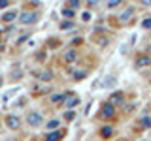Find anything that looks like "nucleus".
<instances>
[{
	"instance_id": "nucleus-22",
	"label": "nucleus",
	"mask_w": 151,
	"mask_h": 141,
	"mask_svg": "<svg viewBox=\"0 0 151 141\" xmlns=\"http://www.w3.org/2000/svg\"><path fill=\"white\" fill-rule=\"evenodd\" d=\"M63 15H64V17H72L74 11H72V9H63Z\"/></svg>"
},
{
	"instance_id": "nucleus-17",
	"label": "nucleus",
	"mask_w": 151,
	"mask_h": 141,
	"mask_svg": "<svg viewBox=\"0 0 151 141\" xmlns=\"http://www.w3.org/2000/svg\"><path fill=\"white\" fill-rule=\"evenodd\" d=\"M57 126H59V120H51L49 124H47V128H49V130H55Z\"/></svg>"
},
{
	"instance_id": "nucleus-27",
	"label": "nucleus",
	"mask_w": 151,
	"mask_h": 141,
	"mask_svg": "<svg viewBox=\"0 0 151 141\" xmlns=\"http://www.w3.org/2000/svg\"><path fill=\"white\" fill-rule=\"evenodd\" d=\"M142 4H144V6H151V0H140Z\"/></svg>"
},
{
	"instance_id": "nucleus-13",
	"label": "nucleus",
	"mask_w": 151,
	"mask_h": 141,
	"mask_svg": "<svg viewBox=\"0 0 151 141\" xmlns=\"http://www.w3.org/2000/svg\"><path fill=\"white\" fill-rule=\"evenodd\" d=\"M142 126H144V128H149V126H151V119L144 117V119H142Z\"/></svg>"
},
{
	"instance_id": "nucleus-20",
	"label": "nucleus",
	"mask_w": 151,
	"mask_h": 141,
	"mask_svg": "<svg viewBox=\"0 0 151 141\" xmlns=\"http://www.w3.org/2000/svg\"><path fill=\"white\" fill-rule=\"evenodd\" d=\"M113 83H115V79H113V77H108V79H106V83H104V87H111Z\"/></svg>"
},
{
	"instance_id": "nucleus-18",
	"label": "nucleus",
	"mask_w": 151,
	"mask_h": 141,
	"mask_svg": "<svg viewBox=\"0 0 151 141\" xmlns=\"http://www.w3.org/2000/svg\"><path fill=\"white\" fill-rule=\"evenodd\" d=\"M142 26H144V28H151V17H147V19H145V21L142 23Z\"/></svg>"
},
{
	"instance_id": "nucleus-11",
	"label": "nucleus",
	"mask_w": 151,
	"mask_h": 141,
	"mask_svg": "<svg viewBox=\"0 0 151 141\" xmlns=\"http://www.w3.org/2000/svg\"><path fill=\"white\" fill-rule=\"evenodd\" d=\"M59 139H60V134H59V132H53V134H49L45 137V141H59Z\"/></svg>"
},
{
	"instance_id": "nucleus-3",
	"label": "nucleus",
	"mask_w": 151,
	"mask_h": 141,
	"mask_svg": "<svg viewBox=\"0 0 151 141\" xmlns=\"http://www.w3.org/2000/svg\"><path fill=\"white\" fill-rule=\"evenodd\" d=\"M6 124L9 126L12 130H15V128H19V124H21V120L17 119V117H13V115H9L8 119H6Z\"/></svg>"
},
{
	"instance_id": "nucleus-4",
	"label": "nucleus",
	"mask_w": 151,
	"mask_h": 141,
	"mask_svg": "<svg viewBox=\"0 0 151 141\" xmlns=\"http://www.w3.org/2000/svg\"><path fill=\"white\" fill-rule=\"evenodd\" d=\"M147 64H151V58H149V56L142 55V56L136 58V66H140V68H144V66H147Z\"/></svg>"
},
{
	"instance_id": "nucleus-7",
	"label": "nucleus",
	"mask_w": 151,
	"mask_h": 141,
	"mask_svg": "<svg viewBox=\"0 0 151 141\" xmlns=\"http://www.w3.org/2000/svg\"><path fill=\"white\" fill-rule=\"evenodd\" d=\"M68 96H70V98H66V107H74L76 103L79 102V98L74 96V94H68Z\"/></svg>"
},
{
	"instance_id": "nucleus-23",
	"label": "nucleus",
	"mask_w": 151,
	"mask_h": 141,
	"mask_svg": "<svg viewBox=\"0 0 151 141\" xmlns=\"http://www.w3.org/2000/svg\"><path fill=\"white\" fill-rule=\"evenodd\" d=\"M87 4H89V6H98L100 0H87Z\"/></svg>"
},
{
	"instance_id": "nucleus-12",
	"label": "nucleus",
	"mask_w": 151,
	"mask_h": 141,
	"mask_svg": "<svg viewBox=\"0 0 151 141\" xmlns=\"http://www.w3.org/2000/svg\"><path fill=\"white\" fill-rule=\"evenodd\" d=\"M51 77H53V73H51V72H44V73L40 75L42 81H51Z\"/></svg>"
},
{
	"instance_id": "nucleus-28",
	"label": "nucleus",
	"mask_w": 151,
	"mask_h": 141,
	"mask_svg": "<svg viewBox=\"0 0 151 141\" xmlns=\"http://www.w3.org/2000/svg\"><path fill=\"white\" fill-rule=\"evenodd\" d=\"M0 85H2V81H0Z\"/></svg>"
},
{
	"instance_id": "nucleus-25",
	"label": "nucleus",
	"mask_w": 151,
	"mask_h": 141,
	"mask_svg": "<svg viewBox=\"0 0 151 141\" xmlns=\"http://www.w3.org/2000/svg\"><path fill=\"white\" fill-rule=\"evenodd\" d=\"M81 17H83V21H89V19H91V15H89V13H87V11H85V13H83V15H81Z\"/></svg>"
},
{
	"instance_id": "nucleus-8",
	"label": "nucleus",
	"mask_w": 151,
	"mask_h": 141,
	"mask_svg": "<svg viewBox=\"0 0 151 141\" xmlns=\"http://www.w3.org/2000/svg\"><path fill=\"white\" fill-rule=\"evenodd\" d=\"M110 115H113V105L108 103V105H104V109H102V117H110Z\"/></svg>"
},
{
	"instance_id": "nucleus-21",
	"label": "nucleus",
	"mask_w": 151,
	"mask_h": 141,
	"mask_svg": "<svg viewBox=\"0 0 151 141\" xmlns=\"http://www.w3.org/2000/svg\"><path fill=\"white\" fill-rule=\"evenodd\" d=\"M85 75H87V72H78V73L74 75V77H76V79H78V81H79V79H83Z\"/></svg>"
},
{
	"instance_id": "nucleus-5",
	"label": "nucleus",
	"mask_w": 151,
	"mask_h": 141,
	"mask_svg": "<svg viewBox=\"0 0 151 141\" xmlns=\"http://www.w3.org/2000/svg\"><path fill=\"white\" fill-rule=\"evenodd\" d=\"M76 56H78V53H76L74 49H70V51H66V53H64V60H66V62H74Z\"/></svg>"
},
{
	"instance_id": "nucleus-16",
	"label": "nucleus",
	"mask_w": 151,
	"mask_h": 141,
	"mask_svg": "<svg viewBox=\"0 0 151 141\" xmlns=\"http://www.w3.org/2000/svg\"><path fill=\"white\" fill-rule=\"evenodd\" d=\"M79 2H81V0H68V6H70V8H78Z\"/></svg>"
},
{
	"instance_id": "nucleus-2",
	"label": "nucleus",
	"mask_w": 151,
	"mask_h": 141,
	"mask_svg": "<svg viewBox=\"0 0 151 141\" xmlns=\"http://www.w3.org/2000/svg\"><path fill=\"white\" fill-rule=\"evenodd\" d=\"M42 120H44V119H42L40 113H28V117H27V122L30 126H40Z\"/></svg>"
},
{
	"instance_id": "nucleus-6",
	"label": "nucleus",
	"mask_w": 151,
	"mask_h": 141,
	"mask_svg": "<svg viewBox=\"0 0 151 141\" xmlns=\"http://www.w3.org/2000/svg\"><path fill=\"white\" fill-rule=\"evenodd\" d=\"M15 17H17V11H8V13H4V15H2V21L4 23H12Z\"/></svg>"
},
{
	"instance_id": "nucleus-14",
	"label": "nucleus",
	"mask_w": 151,
	"mask_h": 141,
	"mask_svg": "<svg viewBox=\"0 0 151 141\" xmlns=\"http://www.w3.org/2000/svg\"><path fill=\"white\" fill-rule=\"evenodd\" d=\"M121 4V0H108V6L110 8H115V6H119Z\"/></svg>"
},
{
	"instance_id": "nucleus-24",
	"label": "nucleus",
	"mask_w": 151,
	"mask_h": 141,
	"mask_svg": "<svg viewBox=\"0 0 151 141\" xmlns=\"http://www.w3.org/2000/svg\"><path fill=\"white\" fill-rule=\"evenodd\" d=\"M60 28H72V23H63Z\"/></svg>"
},
{
	"instance_id": "nucleus-1",
	"label": "nucleus",
	"mask_w": 151,
	"mask_h": 141,
	"mask_svg": "<svg viewBox=\"0 0 151 141\" xmlns=\"http://www.w3.org/2000/svg\"><path fill=\"white\" fill-rule=\"evenodd\" d=\"M19 21H21L23 25H32V23L38 21V15L36 13H21V15H19Z\"/></svg>"
},
{
	"instance_id": "nucleus-19",
	"label": "nucleus",
	"mask_w": 151,
	"mask_h": 141,
	"mask_svg": "<svg viewBox=\"0 0 151 141\" xmlns=\"http://www.w3.org/2000/svg\"><path fill=\"white\" fill-rule=\"evenodd\" d=\"M123 100V94L121 92H115V94H113V102H121Z\"/></svg>"
},
{
	"instance_id": "nucleus-9",
	"label": "nucleus",
	"mask_w": 151,
	"mask_h": 141,
	"mask_svg": "<svg viewBox=\"0 0 151 141\" xmlns=\"http://www.w3.org/2000/svg\"><path fill=\"white\" fill-rule=\"evenodd\" d=\"M132 13H134V9H132V8H129L127 11H123L121 13V21H129V19L132 17Z\"/></svg>"
},
{
	"instance_id": "nucleus-15",
	"label": "nucleus",
	"mask_w": 151,
	"mask_h": 141,
	"mask_svg": "<svg viewBox=\"0 0 151 141\" xmlns=\"http://www.w3.org/2000/svg\"><path fill=\"white\" fill-rule=\"evenodd\" d=\"M111 128H108V126H106V128H102V135H104V137H108V135H111Z\"/></svg>"
},
{
	"instance_id": "nucleus-26",
	"label": "nucleus",
	"mask_w": 151,
	"mask_h": 141,
	"mask_svg": "<svg viewBox=\"0 0 151 141\" xmlns=\"http://www.w3.org/2000/svg\"><path fill=\"white\" fill-rule=\"evenodd\" d=\"M8 6V0H0V8H6Z\"/></svg>"
},
{
	"instance_id": "nucleus-10",
	"label": "nucleus",
	"mask_w": 151,
	"mask_h": 141,
	"mask_svg": "<svg viewBox=\"0 0 151 141\" xmlns=\"http://www.w3.org/2000/svg\"><path fill=\"white\" fill-rule=\"evenodd\" d=\"M66 98H68V96H64V94H53V96H51V102H53V103H59V102L66 100Z\"/></svg>"
}]
</instances>
